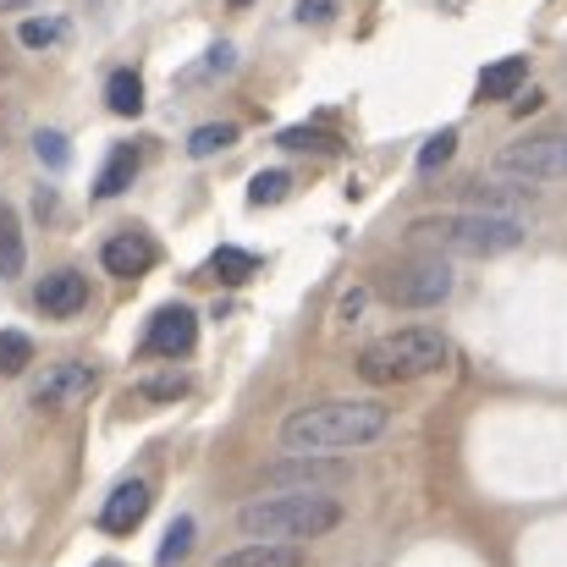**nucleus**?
Here are the masks:
<instances>
[{"label": "nucleus", "mask_w": 567, "mask_h": 567, "mask_svg": "<svg viewBox=\"0 0 567 567\" xmlns=\"http://www.w3.org/2000/svg\"><path fill=\"white\" fill-rule=\"evenodd\" d=\"M28 50H50V44H61L66 39V22L61 17H33V22H22V33H17Z\"/></svg>", "instance_id": "21"}, {"label": "nucleus", "mask_w": 567, "mask_h": 567, "mask_svg": "<svg viewBox=\"0 0 567 567\" xmlns=\"http://www.w3.org/2000/svg\"><path fill=\"white\" fill-rule=\"evenodd\" d=\"M33 364V342L22 331H0V375H22Z\"/></svg>", "instance_id": "20"}, {"label": "nucleus", "mask_w": 567, "mask_h": 567, "mask_svg": "<svg viewBox=\"0 0 567 567\" xmlns=\"http://www.w3.org/2000/svg\"><path fill=\"white\" fill-rule=\"evenodd\" d=\"M502 177H524V183H557L567 177V133H540V138H518L496 155Z\"/></svg>", "instance_id": "6"}, {"label": "nucleus", "mask_w": 567, "mask_h": 567, "mask_svg": "<svg viewBox=\"0 0 567 567\" xmlns=\"http://www.w3.org/2000/svg\"><path fill=\"white\" fill-rule=\"evenodd\" d=\"M298 17L303 22H331L337 17V0H298Z\"/></svg>", "instance_id": "29"}, {"label": "nucleus", "mask_w": 567, "mask_h": 567, "mask_svg": "<svg viewBox=\"0 0 567 567\" xmlns=\"http://www.w3.org/2000/svg\"><path fill=\"white\" fill-rule=\"evenodd\" d=\"M33 150H39V161H44V166H55V172L72 161V144H66L61 133H50V127H44V133H33Z\"/></svg>", "instance_id": "26"}, {"label": "nucleus", "mask_w": 567, "mask_h": 567, "mask_svg": "<svg viewBox=\"0 0 567 567\" xmlns=\"http://www.w3.org/2000/svg\"><path fill=\"white\" fill-rule=\"evenodd\" d=\"M22 265H28V248H22L17 209H11V204H0V276H6V281H17V276H22Z\"/></svg>", "instance_id": "16"}, {"label": "nucleus", "mask_w": 567, "mask_h": 567, "mask_svg": "<svg viewBox=\"0 0 567 567\" xmlns=\"http://www.w3.org/2000/svg\"><path fill=\"white\" fill-rule=\"evenodd\" d=\"M408 243H435V248H457V254H507L524 243V226L507 220V215H430V220H413L408 226Z\"/></svg>", "instance_id": "4"}, {"label": "nucleus", "mask_w": 567, "mask_h": 567, "mask_svg": "<svg viewBox=\"0 0 567 567\" xmlns=\"http://www.w3.org/2000/svg\"><path fill=\"white\" fill-rule=\"evenodd\" d=\"M359 315H364V287L342 292V320H359Z\"/></svg>", "instance_id": "30"}, {"label": "nucleus", "mask_w": 567, "mask_h": 567, "mask_svg": "<svg viewBox=\"0 0 567 567\" xmlns=\"http://www.w3.org/2000/svg\"><path fill=\"white\" fill-rule=\"evenodd\" d=\"M144 513H150V485L144 480H122L111 491V502L100 507V529L105 535H133L144 524Z\"/></svg>", "instance_id": "12"}, {"label": "nucleus", "mask_w": 567, "mask_h": 567, "mask_svg": "<svg viewBox=\"0 0 567 567\" xmlns=\"http://www.w3.org/2000/svg\"><path fill=\"white\" fill-rule=\"evenodd\" d=\"M281 144H287V150H320V155H337V138H326V133H303V127H287Z\"/></svg>", "instance_id": "28"}, {"label": "nucleus", "mask_w": 567, "mask_h": 567, "mask_svg": "<svg viewBox=\"0 0 567 567\" xmlns=\"http://www.w3.org/2000/svg\"><path fill=\"white\" fill-rule=\"evenodd\" d=\"M100 567H122V563H100Z\"/></svg>", "instance_id": "32"}, {"label": "nucleus", "mask_w": 567, "mask_h": 567, "mask_svg": "<svg viewBox=\"0 0 567 567\" xmlns=\"http://www.w3.org/2000/svg\"><path fill=\"white\" fill-rule=\"evenodd\" d=\"M524 78H529V61L524 55H502V61H491L480 72V100H507Z\"/></svg>", "instance_id": "15"}, {"label": "nucleus", "mask_w": 567, "mask_h": 567, "mask_svg": "<svg viewBox=\"0 0 567 567\" xmlns=\"http://www.w3.org/2000/svg\"><path fill=\"white\" fill-rule=\"evenodd\" d=\"M391 430V413L380 402H315L281 419V446L287 452H353L375 446Z\"/></svg>", "instance_id": "1"}, {"label": "nucleus", "mask_w": 567, "mask_h": 567, "mask_svg": "<svg viewBox=\"0 0 567 567\" xmlns=\"http://www.w3.org/2000/svg\"><path fill=\"white\" fill-rule=\"evenodd\" d=\"M287 193H292L287 172H265V177H254V183H248V198H254V204H281Z\"/></svg>", "instance_id": "25"}, {"label": "nucleus", "mask_w": 567, "mask_h": 567, "mask_svg": "<svg viewBox=\"0 0 567 567\" xmlns=\"http://www.w3.org/2000/svg\"><path fill=\"white\" fill-rule=\"evenodd\" d=\"M457 198L485 209V215H518V209L535 204V183H524V177H474V183L457 188Z\"/></svg>", "instance_id": "8"}, {"label": "nucleus", "mask_w": 567, "mask_h": 567, "mask_svg": "<svg viewBox=\"0 0 567 567\" xmlns=\"http://www.w3.org/2000/svg\"><path fill=\"white\" fill-rule=\"evenodd\" d=\"M150 402H177V396H188L193 385H188V375H155V380H144L138 385Z\"/></svg>", "instance_id": "27"}, {"label": "nucleus", "mask_w": 567, "mask_h": 567, "mask_svg": "<svg viewBox=\"0 0 567 567\" xmlns=\"http://www.w3.org/2000/svg\"><path fill=\"white\" fill-rule=\"evenodd\" d=\"M193 348H198V320H193V309L166 303V309L150 320V331H144V353H155V359H188Z\"/></svg>", "instance_id": "7"}, {"label": "nucleus", "mask_w": 567, "mask_h": 567, "mask_svg": "<svg viewBox=\"0 0 567 567\" xmlns=\"http://www.w3.org/2000/svg\"><path fill=\"white\" fill-rule=\"evenodd\" d=\"M94 391V370L89 364H50L44 375L33 380V408H66L83 402Z\"/></svg>", "instance_id": "11"}, {"label": "nucleus", "mask_w": 567, "mask_h": 567, "mask_svg": "<svg viewBox=\"0 0 567 567\" xmlns=\"http://www.w3.org/2000/svg\"><path fill=\"white\" fill-rule=\"evenodd\" d=\"M105 105H111L116 116H138V111H144V83H138V72H111Z\"/></svg>", "instance_id": "18"}, {"label": "nucleus", "mask_w": 567, "mask_h": 567, "mask_svg": "<svg viewBox=\"0 0 567 567\" xmlns=\"http://www.w3.org/2000/svg\"><path fill=\"white\" fill-rule=\"evenodd\" d=\"M215 567H303V551L287 546V540H259V546H243V551L220 557Z\"/></svg>", "instance_id": "14"}, {"label": "nucleus", "mask_w": 567, "mask_h": 567, "mask_svg": "<svg viewBox=\"0 0 567 567\" xmlns=\"http://www.w3.org/2000/svg\"><path fill=\"white\" fill-rule=\"evenodd\" d=\"M375 287H380V298L396 303V309H435L452 292V265L441 254H419V259L391 265Z\"/></svg>", "instance_id": "5"}, {"label": "nucleus", "mask_w": 567, "mask_h": 567, "mask_svg": "<svg viewBox=\"0 0 567 567\" xmlns=\"http://www.w3.org/2000/svg\"><path fill=\"white\" fill-rule=\"evenodd\" d=\"M133 177H138V150H111V161H105V172H100V183H94V198H116V193L133 188Z\"/></svg>", "instance_id": "17"}, {"label": "nucleus", "mask_w": 567, "mask_h": 567, "mask_svg": "<svg viewBox=\"0 0 567 567\" xmlns=\"http://www.w3.org/2000/svg\"><path fill=\"white\" fill-rule=\"evenodd\" d=\"M17 6H28V0H0V11H17Z\"/></svg>", "instance_id": "31"}, {"label": "nucleus", "mask_w": 567, "mask_h": 567, "mask_svg": "<svg viewBox=\"0 0 567 567\" xmlns=\"http://www.w3.org/2000/svg\"><path fill=\"white\" fill-rule=\"evenodd\" d=\"M226 144H237V127H231V122H209V127H198L188 138V155L204 161V155H215V150H226Z\"/></svg>", "instance_id": "22"}, {"label": "nucleus", "mask_w": 567, "mask_h": 567, "mask_svg": "<svg viewBox=\"0 0 567 567\" xmlns=\"http://www.w3.org/2000/svg\"><path fill=\"white\" fill-rule=\"evenodd\" d=\"M452 155H457V133H452V127H441V133L419 150V172H441Z\"/></svg>", "instance_id": "23"}, {"label": "nucleus", "mask_w": 567, "mask_h": 567, "mask_svg": "<svg viewBox=\"0 0 567 567\" xmlns=\"http://www.w3.org/2000/svg\"><path fill=\"white\" fill-rule=\"evenodd\" d=\"M83 303H89V281H83L78 270H50V276L33 287V309L50 315V320H72Z\"/></svg>", "instance_id": "10"}, {"label": "nucleus", "mask_w": 567, "mask_h": 567, "mask_svg": "<svg viewBox=\"0 0 567 567\" xmlns=\"http://www.w3.org/2000/svg\"><path fill=\"white\" fill-rule=\"evenodd\" d=\"M100 259H105L111 276L133 281V276H150V270H155V243H150L144 231H116V237L100 248Z\"/></svg>", "instance_id": "13"}, {"label": "nucleus", "mask_w": 567, "mask_h": 567, "mask_svg": "<svg viewBox=\"0 0 567 567\" xmlns=\"http://www.w3.org/2000/svg\"><path fill=\"white\" fill-rule=\"evenodd\" d=\"M348 507L326 491H281V496H259L237 507V529L254 540H320L331 529H342Z\"/></svg>", "instance_id": "2"}, {"label": "nucleus", "mask_w": 567, "mask_h": 567, "mask_svg": "<svg viewBox=\"0 0 567 567\" xmlns=\"http://www.w3.org/2000/svg\"><path fill=\"white\" fill-rule=\"evenodd\" d=\"M265 480H270V485H287V491H320V485H342V480H348V463L320 457V452H298V457H287V463H270Z\"/></svg>", "instance_id": "9"}, {"label": "nucleus", "mask_w": 567, "mask_h": 567, "mask_svg": "<svg viewBox=\"0 0 567 567\" xmlns=\"http://www.w3.org/2000/svg\"><path fill=\"white\" fill-rule=\"evenodd\" d=\"M237 6H248V0H237Z\"/></svg>", "instance_id": "33"}, {"label": "nucleus", "mask_w": 567, "mask_h": 567, "mask_svg": "<svg viewBox=\"0 0 567 567\" xmlns=\"http://www.w3.org/2000/svg\"><path fill=\"white\" fill-rule=\"evenodd\" d=\"M254 270H259V259H254L248 248H215V276H220L226 287H243Z\"/></svg>", "instance_id": "19"}, {"label": "nucleus", "mask_w": 567, "mask_h": 567, "mask_svg": "<svg viewBox=\"0 0 567 567\" xmlns=\"http://www.w3.org/2000/svg\"><path fill=\"white\" fill-rule=\"evenodd\" d=\"M446 364V337L441 331H396L380 337L359 353V375L370 385H402V380H424Z\"/></svg>", "instance_id": "3"}, {"label": "nucleus", "mask_w": 567, "mask_h": 567, "mask_svg": "<svg viewBox=\"0 0 567 567\" xmlns=\"http://www.w3.org/2000/svg\"><path fill=\"white\" fill-rule=\"evenodd\" d=\"M193 535H198V529H193V518H177V524H172V535H166V546H161V567L183 563V557L193 551Z\"/></svg>", "instance_id": "24"}]
</instances>
